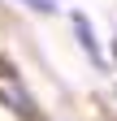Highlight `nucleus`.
Instances as JSON below:
<instances>
[{
    "mask_svg": "<svg viewBox=\"0 0 117 121\" xmlns=\"http://www.w3.org/2000/svg\"><path fill=\"white\" fill-rule=\"evenodd\" d=\"M0 104H9L18 117H35V99H31V91L22 86V78H18L9 65H0Z\"/></svg>",
    "mask_w": 117,
    "mask_h": 121,
    "instance_id": "nucleus-1",
    "label": "nucleus"
},
{
    "mask_svg": "<svg viewBox=\"0 0 117 121\" xmlns=\"http://www.w3.org/2000/svg\"><path fill=\"white\" fill-rule=\"evenodd\" d=\"M69 22H74V35H78V43H82V52H87V60L91 65H100V69H108V60H104V52H100V43H95V35H91V22H87V13H69Z\"/></svg>",
    "mask_w": 117,
    "mask_h": 121,
    "instance_id": "nucleus-2",
    "label": "nucleus"
},
{
    "mask_svg": "<svg viewBox=\"0 0 117 121\" xmlns=\"http://www.w3.org/2000/svg\"><path fill=\"white\" fill-rule=\"evenodd\" d=\"M22 4H31L35 13H56V0H22Z\"/></svg>",
    "mask_w": 117,
    "mask_h": 121,
    "instance_id": "nucleus-3",
    "label": "nucleus"
},
{
    "mask_svg": "<svg viewBox=\"0 0 117 121\" xmlns=\"http://www.w3.org/2000/svg\"><path fill=\"white\" fill-rule=\"evenodd\" d=\"M113 48H117V43H113Z\"/></svg>",
    "mask_w": 117,
    "mask_h": 121,
    "instance_id": "nucleus-4",
    "label": "nucleus"
}]
</instances>
